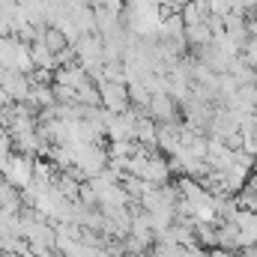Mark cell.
<instances>
[{"mask_svg":"<svg viewBox=\"0 0 257 257\" xmlns=\"http://www.w3.org/2000/svg\"><path fill=\"white\" fill-rule=\"evenodd\" d=\"M21 48H24V42H18L15 36H3V39H0V66L15 72V63H18Z\"/></svg>","mask_w":257,"mask_h":257,"instance_id":"6","label":"cell"},{"mask_svg":"<svg viewBox=\"0 0 257 257\" xmlns=\"http://www.w3.org/2000/svg\"><path fill=\"white\" fill-rule=\"evenodd\" d=\"M39 39H42V45H45L51 54H60V51L66 48V39H63V33H60L57 27H42Z\"/></svg>","mask_w":257,"mask_h":257,"instance_id":"8","label":"cell"},{"mask_svg":"<svg viewBox=\"0 0 257 257\" xmlns=\"http://www.w3.org/2000/svg\"><path fill=\"white\" fill-rule=\"evenodd\" d=\"M147 117H150L153 123H165V126H171V123L177 120V102L168 99L165 93H156V96H150Z\"/></svg>","mask_w":257,"mask_h":257,"instance_id":"3","label":"cell"},{"mask_svg":"<svg viewBox=\"0 0 257 257\" xmlns=\"http://www.w3.org/2000/svg\"><path fill=\"white\" fill-rule=\"evenodd\" d=\"M209 42H212L209 24H189V27H186V45H192V48H206Z\"/></svg>","mask_w":257,"mask_h":257,"instance_id":"7","label":"cell"},{"mask_svg":"<svg viewBox=\"0 0 257 257\" xmlns=\"http://www.w3.org/2000/svg\"><path fill=\"white\" fill-rule=\"evenodd\" d=\"M0 87H3V93L9 96V102H24V99H27V93H30V78H27V75H21V72L6 69V72H3V81H0Z\"/></svg>","mask_w":257,"mask_h":257,"instance_id":"4","label":"cell"},{"mask_svg":"<svg viewBox=\"0 0 257 257\" xmlns=\"http://www.w3.org/2000/svg\"><path fill=\"white\" fill-rule=\"evenodd\" d=\"M54 84H60V87H69V90H81V87H87V84H93L90 81V75L81 69V66H63V69H54Z\"/></svg>","mask_w":257,"mask_h":257,"instance_id":"5","label":"cell"},{"mask_svg":"<svg viewBox=\"0 0 257 257\" xmlns=\"http://www.w3.org/2000/svg\"><path fill=\"white\" fill-rule=\"evenodd\" d=\"M96 90H99V102L108 114H126L128 111V90L123 84H111V81H96Z\"/></svg>","mask_w":257,"mask_h":257,"instance_id":"1","label":"cell"},{"mask_svg":"<svg viewBox=\"0 0 257 257\" xmlns=\"http://www.w3.org/2000/svg\"><path fill=\"white\" fill-rule=\"evenodd\" d=\"M0 177H3L15 192H24V189L33 183V162H30L27 156H12Z\"/></svg>","mask_w":257,"mask_h":257,"instance_id":"2","label":"cell"}]
</instances>
